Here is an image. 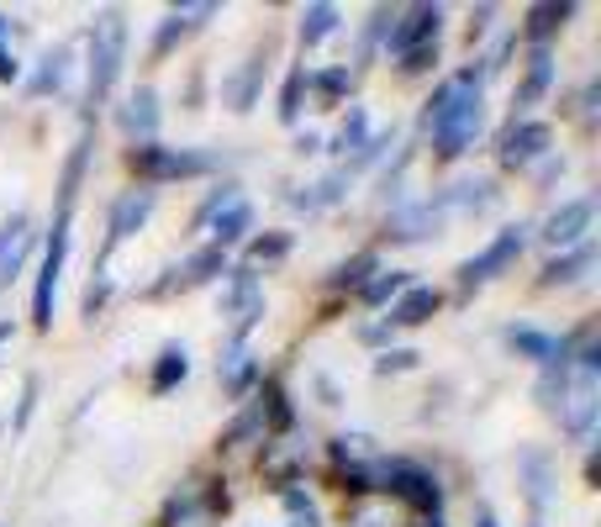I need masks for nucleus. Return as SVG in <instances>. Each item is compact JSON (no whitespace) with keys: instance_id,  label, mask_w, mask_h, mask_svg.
Masks as SVG:
<instances>
[{"instance_id":"23","label":"nucleus","mask_w":601,"mask_h":527,"mask_svg":"<svg viewBox=\"0 0 601 527\" xmlns=\"http://www.w3.org/2000/svg\"><path fill=\"white\" fill-rule=\"evenodd\" d=\"M69 69H75V48H69V42H53L38 59V74L27 80V90H32V96H59L63 84H69Z\"/></svg>"},{"instance_id":"11","label":"nucleus","mask_w":601,"mask_h":527,"mask_svg":"<svg viewBox=\"0 0 601 527\" xmlns=\"http://www.w3.org/2000/svg\"><path fill=\"white\" fill-rule=\"evenodd\" d=\"M154 206H159V196L148 190V185H132V190H121L117 201H111V217H106V248H100V264H106V253H117L138 227H148V217H154Z\"/></svg>"},{"instance_id":"17","label":"nucleus","mask_w":601,"mask_h":527,"mask_svg":"<svg viewBox=\"0 0 601 527\" xmlns=\"http://www.w3.org/2000/svg\"><path fill=\"white\" fill-rule=\"evenodd\" d=\"M217 380H221V390H227L233 401H243L248 390L259 386V359H254V348H248V344H227V348H221Z\"/></svg>"},{"instance_id":"49","label":"nucleus","mask_w":601,"mask_h":527,"mask_svg":"<svg viewBox=\"0 0 601 527\" xmlns=\"http://www.w3.org/2000/svg\"><path fill=\"white\" fill-rule=\"evenodd\" d=\"M17 80H21L17 53H6V48H0V84H17Z\"/></svg>"},{"instance_id":"50","label":"nucleus","mask_w":601,"mask_h":527,"mask_svg":"<svg viewBox=\"0 0 601 527\" xmlns=\"http://www.w3.org/2000/svg\"><path fill=\"white\" fill-rule=\"evenodd\" d=\"M581 117H585V122H597V80L581 90Z\"/></svg>"},{"instance_id":"3","label":"nucleus","mask_w":601,"mask_h":527,"mask_svg":"<svg viewBox=\"0 0 601 527\" xmlns=\"http://www.w3.org/2000/svg\"><path fill=\"white\" fill-rule=\"evenodd\" d=\"M375 490L381 496H396L401 507H412L422 511V517H433L439 523V511H443V486H439V475L433 469H422L412 465V459H375Z\"/></svg>"},{"instance_id":"21","label":"nucleus","mask_w":601,"mask_h":527,"mask_svg":"<svg viewBox=\"0 0 601 527\" xmlns=\"http://www.w3.org/2000/svg\"><path fill=\"white\" fill-rule=\"evenodd\" d=\"M506 348H512L518 359H533V365H554V359L564 354V338H554V332H543V327L512 322V327H506Z\"/></svg>"},{"instance_id":"43","label":"nucleus","mask_w":601,"mask_h":527,"mask_svg":"<svg viewBox=\"0 0 601 527\" xmlns=\"http://www.w3.org/2000/svg\"><path fill=\"white\" fill-rule=\"evenodd\" d=\"M233 201H243V196H238V185H233V180L217 185V190H211V196H206V201L196 206V217H190V227H211V217H217V211H227Z\"/></svg>"},{"instance_id":"26","label":"nucleus","mask_w":601,"mask_h":527,"mask_svg":"<svg viewBox=\"0 0 601 527\" xmlns=\"http://www.w3.org/2000/svg\"><path fill=\"white\" fill-rule=\"evenodd\" d=\"M190 380V354L185 344H164L159 359H154V375H148V390L154 396H169V390H180Z\"/></svg>"},{"instance_id":"16","label":"nucleus","mask_w":601,"mask_h":527,"mask_svg":"<svg viewBox=\"0 0 601 527\" xmlns=\"http://www.w3.org/2000/svg\"><path fill=\"white\" fill-rule=\"evenodd\" d=\"M227 269H233V264H227V253L206 243V248H196V253H190V259H185L180 269H175V275H169V280H164L159 290H154V296H169V290H196V285H211L217 275H227Z\"/></svg>"},{"instance_id":"42","label":"nucleus","mask_w":601,"mask_h":527,"mask_svg":"<svg viewBox=\"0 0 601 527\" xmlns=\"http://www.w3.org/2000/svg\"><path fill=\"white\" fill-rule=\"evenodd\" d=\"M327 454H333V465H370V459H375V448H370L364 432H338Z\"/></svg>"},{"instance_id":"52","label":"nucleus","mask_w":601,"mask_h":527,"mask_svg":"<svg viewBox=\"0 0 601 527\" xmlns=\"http://www.w3.org/2000/svg\"><path fill=\"white\" fill-rule=\"evenodd\" d=\"M317 148H322L317 132H300V138H296V153H317Z\"/></svg>"},{"instance_id":"56","label":"nucleus","mask_w":601,"mask_h":527,"mask_svg":"<svg viewBox=\"0 0 601 527\" xmlns=\"http://www.w3.org/2000/svg\"><path fill=\"white\" fill-rule=\"evenodd\" d=\"M422 527H443V523H422Z\"/></svg>"},{"instance_id":"13","label":"nucleus","mask_w":601,"mask_h":527,"mask_svg":"<svg viewBox=\"0 0 601 527\" xmlns=\"http://www.w3.org/2000/svg\"><path fill=\"white\" fill-rule=\"evenodd\" d=\"M443 217H449V206H443L439 190L422 196V201H401L396 211H391V222H385V238H391V243H422Z\"/></svg>"},{"instance_id":"48","label":"nucleus","mask_w":601,"mask_h":527,"mask_svg":"<svg viewBox=\"0 0 601 527\" xmlns=\"http://www.w3.org/2000/svg\"><path fill=\"white\" fill-rule=\"evenodd\" d=\"M391 332H396L391 322H364L359 327V344L364 348H381V354H385V348H391Z\"/></svg>"},{"instance_id":"30","label":"nucleus","mask_w":601,"mask_h":527,"mask_svg":"<svg viewBox=\"0 0 601 527\" xmlns=\"http://www.w3.org/2000/svg\"><path fill=\"white\" fill-rule=\"evenodd\" d=\"M264 438H269V427H264L259 406L248 401V406H243V411H238V417H233V427H227V432H221L217 444H221V454H243V448L264 444Z\"/></svg>"},{"instance_id":"12","label":"nucleus","mask_w":601,"mask_h":527,"mask_svg":"<svg viewBox=\"0 0 601 527\" xmlns=\"http://www.w3.org/2000/svg\"><path fill=\"white\" fill-rule=\"evenodd\" d=\"M591 222H597V196H575V201H564V206H554L549 217H543V227H539V238L549 248H575V243H585L591 238Z\"/></svg>"},{"instance_id":"36","label":"nucleus","mask_w":601,"mask_h":527,"mask_svg":"<svg viewBox=\"0 0 601 527\" xmlns=\"http://www.w3.org/2000/svg\"><path fill=\"white\" fill-rule=\"evenodd\" d=\"M364 138H370V111H364V106H348V117H343V127L333 132L327 148L348 159V153H359V148H364Z\"/></svg>"},{"instance_id":"44","label":"nucleus","mask_w":601,"mask_h":527,"mask_svg":"<svg viewBox=\"0 0 601 527\" xmlns=\"http://www.w3.org/2000/svg\"><path fill=\"white\" fill-rule=\"evenodd\" d=\"M106 301H111V275H106V264H96L90 269V290H85V317L96 322L100 311H106Z\"/></svg>"},{"instance_id":"34","label":"nucleus","mask_w":601,"mask_h":527,"mask_svg":"<svg viewBox=\"0 0 601 527\" xmlns=\"http://www.w3.org/2000/svg\"><path fill=\"white\" fill-rule=\"evenodd\" d=\"M90 127L80 132V142L69 148V163H63V180H59V211H75V196H80V180H85V163H90Z\"/></svg>"},{"instance_id":"47","label":"nucleus","mask_w":601,"mask_h":527,"mask_svg":"<svg viewBox=\"0 0 601 527\" xmlns=\"http://www.w3.org/2000/svg\"><path fill=\"white\" fill-rule=\"evenodd\" d=\"M433 63H439V42H433V48H417V53H406L396 69H401V74H427Z\"/></svg>"},{"instance_id":"27","label":"nucleus","mask_w":601,"mask_h":527,"mask_svg":"<svg viewBox=\"0 0 601 527\" xmlns=\"http://www.w3.org/2000/svg\"><path fill=\"white\" fill-rule=\"evenodd\" d=\"M206 232H211V248H221V253H227L233 243H248V232H254V206L233 201L227 211H217V217H211V227H206Z\"/></svg>"},{"instance_id":"8","label":"nucleus","mask_w":601,"mask_h":527,"mask_svg":"<svg viewBox=\"0 0 601 527\" xmlns=\"http://www.w3.org/2000/svg\"><path fill=\"white\" fill-rule=\"evenodd\" d=\"M69 222H75V211L53 217V238H48V253H42V269H38V290H32V327L38 332L53 327V296H59L63 259H69Z\"/></svg>"},{"instance_id":"55","label":"nucleus","mask_w":601,"mask_h":527,"mask_svg":"<svg viewBox=\"0 0 601 527\" xmlns=\"http://www.w3.org/2000/svg\"><path fill=\"white\" fill-rule=\"evenodd\" d=\"M0 38H6V17H0Z\"/></svg>"},{"instance_id":"29","label":"nucleus","mask_w":601,"mask_h":527,"mask_svg":"<svg viewBox=\"0 0 601 527\" xmlns=\"http://www.w3.org/2000/svg\"><path fill=\"white\" fill-rule=\"evenodd\" d=\"M343 196H348V175H343V169H333L327 180L306 185V190H290L285 201L296 206V211H327V206H338Z\"/></svg>"},{"instance_id":"14","label":"nucleus","mask_w":601,"mask_h":527,"mask_svg":"<svg viewBox=\"0 0 601 527\" xmlns=\"http://www.w3.org/2000/svg\"><path fill=\"white\" fill-rule=\"evenodd\" d=\"M211 17H217V6H211V0H200V6H169V17H164L159 32H154V59L175 53V48H180L190 32H200Z\"/></svg>"},{"instance_id":"35","label":"nucleus","mask_w":601,"mask_h":527,"mask_svg":"<svg viewBox=\"0 0 601 527\" xmlns=\"http://www.w3.org/2000/svg\"><path fill=\"white\" fill-rule=\"evenodd\" d=\"M348 84H354L348 63H333V69H306V96H317L322 106H338L343 96H348Z\"/></svg>"},{"instance_id":"45","label":"nucleus","mask_w":601,"mask_h":527,"mask_svg":"<svg viewBox=\"0 0 601 527\" xmlns=\"http://www.w3.org/2000/svg\"><path fill=\"white\" fill-rule=\"evenodd\" d=\"M417 348H385L381 359H375V375H406V369H417Z\"/></svg>"},{"instance_id":"28","label":"nucleus","mask_w":601,"mask_h":527,"mask_svg":"<svg viewBox=\"0 0 601 527\" xmlns=\"http://www.w3.org/2000/svg\"><path fill=\"white\" fill-rule=\"evenodd\" d=\"M259 417L264 427H269V438H280V432H290L296 427V411H290V390L280 386V380H259Z\"/></svg>"},{"instance_id":"51","label":"nucleus","mask_w":601,"mask_h":527,"mask_svg":"<svg viewBox=\"0 0 601 527\" xmlns=\"http://www.w3.org/2000/svg\"><path fill=\"white\" fill-rule=\"evenodd\" d=\"M491 17H496V6H481V11H475V21H470V38H481L485 27H491Z\"/></svg>"},{"instance_id":"2","label":"nucleus","mask_w":601,"mask_h":527,"mask_svg":"<svg viewBox=\"0 0 601 527\" xmlns=\"http://www.w3.org/2000/svg\"><path fill=\"white\" fill-rule=\"evenodd\" d=\"M121 59H127V17L121 11H100L90 27V63H85V106H106V96L117 90Z\"/></svg>"},{"instance_id":"40","label":"nucleus","mask_w":601,"mask_h":527,"mask_svg":"<svg viewBox=\"0 0 601 527\" xmlns=\"http://www.w3.org/2000/svg\"><path fill=\"white\" fill-rule=\"evenodd\" d=\"M290 253V232H264V238H248V269H259V264H280Z\"/></svg>"},{"instance_id":"39","label":"nucleus","mask_w":601,"mask_h":527,"mask_svg":"<svg viewBox=\"0 0 601 527\" xmlns=\"http://www.w3.org/2000/svg\"><path fill=\"white\" fill-rule=\"evenodd\" d=\"M391 6H375L370 11V21H364V32H359V59H354V69H370V59H375V48L385 42V27H391Z\"/></svg>"},{"instance_id":"33","label":"nucleus","mask_w":601,"mask_h":527,"mask_svg":"<svg viewBox=\"0 0 601 527\" xmlns=\"http://www.w3.org/2000/svg\"><path fill=\"white\" fill-rule=\"evenodd\" d=\"M406 285H417L412 280V269H375L370 280H364V290H359V301L370 306V311H381V306H391L406 290Z\"/></svg>"},{"instance_id":"9","label":"nucleus","mask_w":601,"mask_h":527,"mask_svg":"<svg viewBox=\"0 0 601 527\" xmlns=\"http://www.w3.org/2000/svg\"><path fill=\"white\" fill-rule=\"evenodd\" d=\"M543 153H554V127L539 117H512L496 138V159L506 169H533Z\"/></svg>"},{"instance_id":"31","label":"nucleus","mask_w":601,"mask_h":527,"mask_svg":"<svg viewBox=\"0 0 601 527\" xmlns=\"http://www.w3.org/2000/svg\"><path fill=\"white\" fill-rule=\"evenodd\" d=\"M338 27H343V11H338V6H327V0H317V6H306V11H300L296 38H300V48H317V42H327Z\"/></svg>"},{"instance_id":"18","label":"nucleus","mask_w":601,"mask_h":527,"mask_svg":"<svg viewBox=\"0 0 601 527\" xmlns=\"http://www.w3.org/2000/svg\"><path fill=\"white\" fill-rule=\"evenodd\" d=\"M522 496L533 501V511H543L549 501H554V454L549 448H522Z\"/></svg>"},{"instance_id":"57","label":"nucleus","mask_w":601,"mask_h":527,"mask_svg":"<svg viewBox=\"0 0 601 527\" xmlns=\"http://www.w3.org/2000/svg\"><path fill=\"white\" fill-rule=\"evenodd\" d=\"M528 527H543V523H528Z\"/></svg>"},{"instance_id":"53","label":"nucleus","mask_w":601,"mask_h":527,"mask_svg":"<svg viewBox=\"0 0 601 527\" xmlns=\"http://www.w3.org/2000/svg\"><path fill=\"white\" fill-rule=\"evenodd\" d=\"M475 527H496V517H491V507L475 511Z\"/></svg>"},{"instance_id":"1","label":"nucleus","mask_w":601,"mask_h":527,"mask_svg":"<svg viewBox=\"0 0 601 527\" xmlns=\"http://www.w3.org/2000/svg\"><path fill=\"white\" fill-rule=\"evenodd\" d=\"M422 127H427V138H433V159L454 163L464 159L475 138L485 132V69L481 59L460 69V74H449V80L427 96L422 106Z\"/></svg>"},{"instance_id":"20","label":"nucleus","mask_w":601,"mask_h":527,"mask_svg":"<svg viewBox=\"0 0 601 527\" xmlns=\"http://www.w3.org/2000/svg\"><path fill=\"white\" fill-rule=\"evenodd\" d=\"M549 84H554V53L549 48H533L528 53V69H522V84H518V96H512V117H528V106H539L543 96H549Z\"/></svg>"},{"instance_id":"5","label":"nucleus","mask_w":601,"mask_h":527,"mask_svg":"<svg viewBox=\"0 0 601 527\" xmlns=\"http://www.w3.org/2000/svg\"><path fill=\"white\" fill-rule=\"evenodd\" d=\"M528 238H533V227H528V222L501 227V232L481 248V253H475V259H464V264H460V296L481 290V285H485V280H496V275H506V269H512V264L522 259Z\"/></svg>"},{"instance_id":"37","label":"nucleus","mask_w":601,"mask_h":527,"mask_svg":"<svg viewBox=\"0 0 601 527\" xmlns=\"http://www.w3.org/2000/svg\"><path fill=\"white\" fill-rule=\"evenodd\" d=\"M391 148H396V127H385V132H375V138H364L359 153H348V159H343L338 169L348 175V180H354V175H364L370 163H381L385 153H391Z\"/></svg>"},{"instance_id":"54","label":"nucleus","mask_w":601,"mask_h":527,"mask_svg":"<svg viewBox=\"0 0 601 527\" xmlns=\"http://www.w3.org/2000/svg\"><path fill=\"white\" fill-rule=\"evenodd\" d=\"M11 332H17V322H0V338H11Z\"/></svg>"},{"instance_id":"38","label":"nucleus","mask_w":601,"mask_h":527,"mask_svg":"<svg viewBox=\"0 0 601 527\" xmlns=\"http://www.w3.org/2000/svg\"><path fill=\"white\" fill-rule=\"evenodd\" d=\"M280 507H285V523L290 527H322V507L312 501L306 486H285L280 490Z\"/></svg>"},{"instance_id":"4","label":"nucleus","mask_w":601,"mask_h":527,"mask_svg":"<svg viewBox=\"0 0 601 527\" xmlns=\"http://www.w3.org/2000/svg\"><path fill=\"white\" fill-rule=\"evenodd\" d=\"M127 169L138 175L142 185H164V180H196V175H211L217 159L200 153V148H164V142H138L127 153Z\"/></svg>"},{"instance_id":"7","label":"nucleus","mask_w":601,"mask_h":527,"mask_svg":"<svg viewBox=\"0 0 601 527\" xmlns=\"http://www.w3.org/2000/svg\"><path fill=\"white\" fill-rule=\"evenodd\" d=\"M443 32V6H401L391 27H385V42L381 53L391 63H401L406 53H417V48H433Z\"/></svg>"},{"instance_id":"15","label":"nucleus","mask_w":601,"mask_h":527,"mask_svg":"<svg viewBox=\"0 0 601 527\" xmlns=\"http://www.w3.org/2000/svg\"><path fill=\"white\" fill-rule=\"evenodd\" d=\"M264 69H269V53L254 48V53H248V59L221 80V106H233V111H254V101H259V90H264Z\"/></svg>"},{"instance_id":"19","label":"nucleus","mask_w":601,"mask_h":527,"mask_svg":"<svg viewBox=\"0 0 601 527\" xmlns=\"http://www.w3.org/2000/svg\"><path fill=\"white\" fill-rule=\"evenodd\" d=\"M597 269V243L585 238V243H575V248H564V253H554V259L539 269V285L543 290H560V285H575L581 275H591Z\"/></svg>"},{"instance_id":"46","label":"nucleus","mask_w":601,"mask_h":527,"mask_svg":"<svg viewBox=\"0 0 601 527\" xmlns=\"http://www.w3.org/2000/svg\"><path fill=\"white\" fill-rule=\"evenodd\" d=\"M38 375H32V380H27V386H21V401H17V417H11V427H17V432H27V422H32V411H38Z\"/></svg>"},{"instance_id":"25","label":"nucleus","mask_w":601,"mask_h":527,"mask_svg":"<svg viewBox=\"0 0 601 527\" xmlns=\"http://www.w3.org/2000/svg\"><path fill=\"white\" fill-rule=\"evenodd\" d=\"M570 17H575V6H570V0H543V6H528L522 38L533 42V48H549V38H554Z\"/></svg>"},{"instance_id":"41","label":"nucleus","mask_w":601,"mask_h":527,"mask_svg":"<svg viewBox=\"0 0 601 527\" xmlns=\"http://www.w3.org/2000/svg\"><path fill=\"white\" fill-rule=\"evenodd\" d=\"M300 106H306V69H290L280 84V122L285 127L300 122Z\"/></svg>"},{"instance_id":"22","label":"nucleus","mask_w":601,"mask_h":527,"mask_svg":"<svg viewBox=\"0 0 601 527\" xmlns=\"http://www.w3.org/2000/svg\"><path fill=\"white\" fill-rule=\"evenodd\" d=\"M439 306H443V296L433 290V285H406L396 301H391V317H385V322L391 327H422V322H433Z\"/></svg>"},{"instance_id":"6","label":"nucleus","mask_w":601,"mask_h":527,"mask_svg":"<svg viewBox=\"0 0 601 527\" xmlns=\"http://www.w3.org/2000/svg\"><path fill=\"white\" fill-rule=\"evenodd\" d=\"M554 417H560L564 438H575V444H591V432H597V417H601V380H597V369H585V365L570 369V386H564L560 406H554Z\"/></svg>"},{"instance_id":"32","label":"nucleus","mask_w":601,"mask_h":527,"mask_svg":"<svg viewBox=\"0 0 601 527\" xmlns=\"http://www.w3.org/2000/svg\"><path fill=\"white\" fill-rule=\"evenodd\" d=\"M375 269H381V253H375V248H359V253H348V259L327 275V290H354V296H359L364 280H370Z\"/></svg>"},{"instance_id":"24","label":"nucleus","mask_w":601,"mask_h":527,"mask_svg":"<svg viewBox=\"0 0 601 527\" xmlns=\"http://www.w3.org/2000/svg\"><path fill=\"white\" fill-rule=\"evenodd\" d=\"M121 127L138 142H154V132H159V90L154 84H138L132 90V101L121 106Z\"/></svg>"},{"instance_id":"10","label":"nucleus","mask_w":601,"mask_h":527,"mask_svg":"<svg viewBox=\"0 0 601 527\" xmlns=\"http://www.w3.org/2000/svg\"><path fill=\"white\" fill-rule=\"evenodd\" d=\"M306 459H312V438H300L296 427L280 432V438H264L259 469H264V480H269V490L300 486V469H306Z\"/></svg>"}]
</instances>
